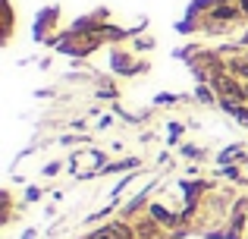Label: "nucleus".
<instances>
[{
	"label": "nucleus",
	"mask_w": 248,
	"mask_h": 239,
	"mask_svg": "<svg viewBox=\"0 0 248 239\" xmlns=\"http://www.w3.org/2000/svg\"><path fill=\"white\" fill-rule=\"evenodd\" d=\"M88 239H139V233L126 221H113V223H104L101 230H94Z\"/></svg>",
	"instance_id": "obj_1"
},
{
	"label": "nucleus",
	"mask_w": 248,
	"mask_h": 239,
	"mask_svg": "<svg viewBox=\"0 0 248 239\" xmlns=\"http://www.w3.org/2000/svg\"><path fill=\"white\" fill-rule=\"evenodd\" d=\"M148 217H154V221H157L160 227H176V223H179V217L170 214L164 205H148Z\"/></svg>",
	"instance_id": "obj_2"
},
{
	"label": "nucleus",
	"mask_w": 248,
	"mask_h": 239,
	"mask_svg": "<svg viewBox=\"0 0 248 239\" xmlns=\"http://www.w3.org/2000/svg\"><path fill=\"white\" fill-rule=\"evenodd\" d=\"M223 111L230 113V117H236V120L248 129V107H245V104H223Z\"/></svg>",
	"instance_id": "obj_3"
},
{
	"label": "nucleus",
	"mask_w": 248,
	"mask_h": 239,
	"mask_svg": "<svg viewBox=\"0 0 248 239\" xmlns=\"http://www.w3.org/2000/svg\"><path fill=\"white\" fill-rule=\"evenodd\" d=\"M230 69L239 76V79H248V57H239V60H232Z\"/></svg>",
	"instance_id": "obj_4"
},
{
	"label": "nucleus",
	"mask_w": 248,
	"mask_h": 239,
	"mask_svg": "<svg viewBox=\"0 0 248 239\" xmlns=\"http://www.w3.org/2000/svg\"><path fill=\"white\" fill-rule=\"evenodd\" d=\"M195 98H198L201 104H214V92L207 85H198V88H195Z\"/></svg>",
	"instance_id": "obj_5"
},
{
	"label": "nucleus",
	"mask_w": 248,
	"mask_h": 239,
	"mask_svg": "<svg viewBox=\"0 0 248 239\" xmlns=\"http://www.w3.org/2000/svg\"><path fill=\"white\" fill-rule=\"evenodd\" d=\"M179 135H182V126L179 123H170V142H176Z\"/></svg>",
	"instance_id": "obj_6"
},
{
	"label": "nucleus",
	"mask_w": 248,
	"mask_h": 239,
	"mask_svg": "<svg viewBox=\"0 0 248 239\" xmlns=\"http://www.w3.org/2000/svg\"><path fill=\"white\" fill-rule=\"evenodd\" d=\"M173 101H179V98H176V95H157L154 104H173Z\"/></svg>",
	"instance_id": "obj_7"
},
{
	"label": "nucleus",
	"mask_w": 248,
	"mask_h": 239,
	"mask_svg": "<svg viewBox=\"0 0 248 239\" xmlns=\"http://www.w3.org/2000/svg\"><path fill=\"white\" fill-rule=\"evenodd\" d=\"M182 154H186V158H198V148H195V145H186V148H182Z\"/></svg>",
	"instance_id": "obj_8"
},
{
	"label": "nucleus",
	"mask_w": 248,
	"mask_h": 239,
	"mask_svg": "<svg viewBox=\"0 0 248 239\" xmlns=\"http://www.w3.org/2000/svg\"><path fill=\"white\" fill-rule=\"evenodd\" d=\"M57 170H60V164H47V167H44V176H54Z\"/></svg>",
	"instance_id": "obj_9"
},
{
	"label": "nucleus",
	"mask_w": 248,
	"mask_h": 239,
	"mask_svg": "<svg viewBox=\"0 0 248 239\" xmlns=\"http://www.w3.org/2000/svg\"><path fill=\"white\" fill-rule=\"evenodd\" d=\"M25 198H29V202H35V198H41V189H29V192H25Z\"/></svg>",
	"instance_id": "obj_10"
},
{
	"label": "nucleus",
	"mask_w": 248,
	"mask_h": 239,
	"mask_svg": "<svg viewBox=\"0 0 248 239\" xmlns=\"http://www.w3.org/2000/svg\"><path fill=\"white\" fill-rule=\"evenodd\" d=\"M239 10H242V13H248V0H242V3H239Z\"/></svg>",
	"instance_id": "obj_11"
}]
</instances>
